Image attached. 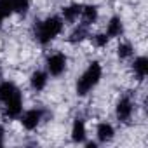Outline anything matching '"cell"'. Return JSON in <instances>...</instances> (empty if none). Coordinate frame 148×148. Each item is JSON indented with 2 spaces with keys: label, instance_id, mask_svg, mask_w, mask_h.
I'll list each match as a JSON object with an SVG mask.
<instances>
[{
  "label": "cell",
  "instance_id": "obj_14",
  "mask_svg": "<svg viewBox=\"0 0 148 148\" xmlns=\"http://www.w3.org/2000/svg\"><path fill=\"white\" fill-rule=\"evenodd\" d=\"M132 71H134V75H136L139 80H143V79L146 77V73H148V59H146V56H138V58L134 59V63H132Z\"/></svg>",
  "mask_w": 148,
  "mask_h": 148
},
{
  "label": "cell",
  "instance_id": "obj_21",
  "mask_svg": "<svg viewBox=\"0 0 148 148\" xmlns=\"http://www.w3.org/2000/svg\"><path fill=\"white\" fill-rule=\"evenodd\" d=\"M4 19H5V18H4L2 14H0V26H2V23H4Z\"/></svg>",
  "mask_w": 148,
  "mask_h": 148
},
{
  "label": "cell",
  "instance_id": "obj_18",
  "mask_svg": "<svg viewBox=\"0 0 148 148\" xmlns=\"http://www.w3.org/2000/svg\"><path fill=\"white\" fill-rule=\"evenodd\" d=\"M108 42H110V37H108L106 33H98V35L92 37V44H94V47H98V49H105V47L108 45Z\"/></svg>",
  "mask_w": 148,
  "mask_h": 148
},
{
  "label": "cell",
  "instance_id": "obj_17",
  "mask_svg": "<svg viewBox=\"0 0 148 148\" xmlns=\"http://www.w3.org/2000/svg\"><path fill=\"white\" fill-rule=\"evenodd\" d=\"M0 14L9 18L14 14V0H0Z\"/></svg>",
  "mask_w": 148,
  "mask_h": 148
},
{
  "label": "cell",
  "instance_id": "obj_15",
  "mask_svg": "<svg viewBox=\"0 0 148 148\" xmlns=\"http://www.w3.org/2000/svg\"><path fill=\"white\" fill-rule=\"evenodd\" d=\"M87 37H89V26H86V25H82V23H80L75 30L70 33V38H68V40H70L71 44H77V42L86 40Z\"/></svg>",
  "mask_w": 148,
  "mask_h": 148
},
{
  "label": "cell",
  "instance_id": "obj_13",
  "mask_svg": "<svg viewBox=\"0 0 148 148\" xmlns=\"http://www.w3.org/2000/svg\"><path fill=\"white\" fill-rule=\"evenodd\" d=\"M16 92H19L18 86L12 82V80H4V82H0V101L5 103L9 98H12Z\"/></svg>",
  "mask_w": 148,
  "mask_h": 148
},
{
  "label": "cell",
  "instance_id": "obj_8",
  "mask_svg": "<svg viewBox=\"0 0 148 148\" xmlns=\"http://www.w3.org/2000/svg\"><path fill=\"white\" fill-rule=\"evenodd\" d=\"M80 14H82V5L80 4H70V5L63 7V11H61V18L66 23H75L80 18Z\"/></svg>",
  "mask_w": 148,
  "mask_h": 148
},
{
  "label": "cell",
  "instance_id": "obj_16",
  "mask_svg": "<svg viewBox=\"0 0 148 148\" xmlns=\"http://www.w3.org/2000/svg\"><path fill=\"white\" fill-rule=\"evenodd\" d=\"M134 54V49H132V45L129 44V42H120L119 45H117V56L120 58V59H127V58H131Z\"/></svg>",
  "mask_w": 148,
  "mask_h": 148
},
{
  "label": "cell",
  "instance_id": "obj_9",
  "mask_svg": "<svg viewBox=\"0 0 148 148\" xmlns=\"http://www.w3.org/2000/svg\"><path fill=\"white\" fill-rule=\"evenodd\" d=\"M99 18V12H98V7L96 5H82V14H80V19H82V25L86 26H92Z\"/></svg>",
  "mask_w": 148,
  "mask_h": 148
},
{
  "label": "cell",
  "instance_id": "obj_4",
  "mask_svg": "<svg viewBox=\"0 0 148 148\" xmlns=\"http://www.w3.org/2000/svg\"><path fill=\"white\" fill-rule=\"evenodd\" d=\"M42 120V110H37V108H32V110H26L25 113L19 115V122L21 125L26 129V131H33L38 127Z\"/></svg>",
  "mask_w": 148,
  "mask_h": 148
},
{
  "label": "cell",
  "instance_id": "obj_19",
  "mask_svg": "<svg viewBox=\"0 0 148 148\" xmlns=\"http://www.w3.org/2000/svg\"><path fill=\"white\" fill-rule=\"evenodd\" d=\"M30 9V0H14V14H26Z\"/></svg>",
  "mask_w": 148,
  "mask_h": 148
},
{
  "label": "cell",
  "instance_id": "obj_2",
  "mask_svg": "<svg viewBox=\"0 0 148 148\" xmlns=\"http://www.w3.org/2000/svg\"><path fill=\"white\" fill-rule=\"evenodd\" d=\"M101 75H103V68L98 61H92L84 73L79 77L77 80V94L79 96H86L89 94L101 80Z\"/></svg>",
  "mask_w": 148,
  "mask_h": 148
},
{
  "label": "cell",
  "instance_id": "obj_6",
  "mask_svg": "<svg viewBox=\"0 0 148 148\" xmlns=\"http://www.w3.org/2000/svg\"><path fill=\"white\" fill-rule=\"evenodd\" d=\"M115 113H117V119H119L120 122H127V120L132 117V113H134V105H132L131 98H127V96L120 98L119 103H117Z\"/></svg>",
  "mask_w": 148,
  "mask_h": 148
},
{
  "label": "cell",
  "instance_id": "obj_10",
  "mask_svg": "<svg viewBox=\"0 0 148 148\" xmlns=\"http://www.w3.org/2000/svg\"><path fill=\"white\" fill-rule=\"evenodd\" d=\"M105 33H106L110 38H119V37H122V33H124V23H122V19H120L119 16H113V18L108 21Z\"/></svg>",
  "mask_w": 148,
  "mask_h": 148
},
{
  "label": "cell",
  "instance_id": "obj_1",
  "mask_svg": "<svg viewBox=\"0 0 148 148\" xmlns=\"http://www.w3.org/2000/svg\"><path fill=\"white\" fill-rule=\"evenodd\" d=\"M63 25H64V21H63L61 16H49V18H45V19L40 21L38 26H37V33H35L37 40H38L42 45L51 44V42H52L54 38H58V35L63 32Z\"/></svg>",
  "mask_w": 148,
  "mask_h": 148
},
{
  "label": "cell",
  "instance_id": "obj_20",
  "mask_svg": "<svg viewBox=\"0 0 148 148\" xmlns=\"http://www.w3.org/2000/svg\"><path fill=\"white\" fill-rule=\"evenodd\" d=\"M4 136H5V129H4L2 124H0V145H4Z\"/></svg>",
  "mask_w": 148,
  "mask_h": 148
},
{
  "label": "cell",
  "instance_id": "obj_5",
  "mask_svg": "<svg viewBox=\"0 0 148 148\" xmlns=\"http://www.w3.org/2000/svg\"><path fill=\"white\" fill-rule=\"evenodd\" d=\"M4 105H5V115L9 119H18L23 113V96H21V92H16Z\"/></svg>",
  "mask_w": 148,
  "mask_h": 148
},
{
  "label": "cell",
  "instance_id": "obj_12",
  "mask_svg": "<svg viewBox=\"0 0 148 148\" xmlns=\"http://www.w3.org/2000/svg\"><path fill=\"white\" fill-rule=\"evenodd\" d=\"M49 77V73L47 71H42V70H35L32 73V77H30V84L35 91H44L45 86H47V79Z\"/></svg>",
  "mask_w": 148,
  "mask_h": 148
},
{
  "label": "cell",
  "instance_id": "obj_22",
  "mask_svg": "<svg viewBox=\"0 0 148 148\" xmlns=\"http://www.w3.org/2000/svg\"><path fill=\"white\" fill-rule=\"evenodd\" d=\"M0 79H2V70H0Z\"/></svg>",
  "mask_w": 148,
  "mask_h": 148
},
{
  "label": "cell",
  "instance_id": "obj_7",
  "mask_svg": "<svg viewBox=\"0 0 148 148\" xmlns=\"http://www.w3.org/2000/svg\"><path fill=\"white\" fill-rule=\"evenodd\" d=\"M86 136H87L86 122L82 119H75V120H73V125H71V139L75 143H84Z\"/></svg>",
  "mask_w": 148,
  "mask_h": 148
},
{
  "label": "cell",
  "instance_id": "obj_3",
  "mask_svg": "<svg viewBox=\"0 0 148 148\" xmlns=\"http://www.w3.org/2000/svg\"><path fill=\"white\" fill-rule=\"evenodd\" d=\"M66 64H68V58L63 52H54L45 61V68H47V73H49L51 77L63 75L64 70H66Z\"/></svg>",
  "mask_w": 148,
  "mask_h": 148
},
{
  "label": "cell",
  "instance_id": "obj_11",
  "mask_svg": "<svg viewBox=\"0 0 148 148\" xmlns=\"http://www.w3.org/2000/svg\"><path fill=\"white\" fill-rule=\"evenodd\" d=\"M96 136H98V139H99L101 143H108V141L113 139L115 129H113V125H112L110 122H101V124H98V127H96Z\"/></svg>",
  "mask_w": 148,
  "mask_h": 148
}]
</instances>
